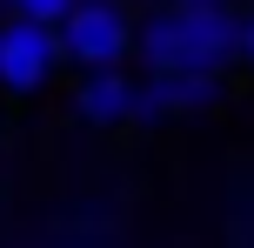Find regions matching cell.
Segmentation results:
<instances>
[{"label":"cell","instance_id":"obj_2","mask_svg":"<svg viewBox=\"0 0 254 248\" xmlns=\"http://www.w3.org/2000/svg\"><path fill=\"white\" fill-rule=\"evenodd\" d=\"M61 61H67L61 54V27L27 20V13H13V20L0 27V94H13V101L40 94Z\"/></svg>","mask_w":254,"mask_h":248},{"label":"cell","instance_id":"obj_6","mask_svg":"<svg viewBox=\"0 0 254 248\" xmlns=\"http://www.w3.org/2000/svg\"><path fill=\"white\" fill-rule=\"evenodd\" d=\"M74 7H80V0H13V13H27V20H47V27H61Z\"/></svg>","mask_w":254,"mask_h":248},{"label":"cell","instance_id":"obj_5","mask_svg":"<svg viewBox=\"0 0 254 248\" xmlns=\"http://www.w3.org/2000/svg\"><path fill=\"white\" fill-rule=\"evenodd\" d=\"M74 107L94 128H127V121H140V81H127L121 67H87Z\"/></svg>","mask_w":254,"mask_h":248},{"label":"cell","instance_id":"obj_7","mask_svg":"<svg viewBox=\"0 0 254 248\" xmlns=\"http://www.w3.org/2000/svg\"><path fill=\"white\" fill-rule=\"evenodd\" d=\"M241 61L254 67V13H248V20H241Z\"/></svg>","mask_w":254,"mask_h":248},{"label":"cell","instance_id":"obj_4","mask_svg":"<svg viewBox=\"0 0 254 248\" xmlns=\"http://www.w3.org/2000/svg\"><path fill=\"white\" fill-rule=\"evenodd\" d=\"M214 101H221V74H207V67H147V81H140V121L201 114Z\"/></svg>","mask_w":254,"mask_h":248},{"label":"cell","instance_id":"obj_3","mask_svg":"<svg viewBox=\"0 0 254 248\" xmlns=\"http://www.w3.org/2000/svg\"><path fill=\"white\" fill-rule=\"evenodd\" d=\"M134 40L140 34L127 27V13L114 7V0H80V7L61 20V54L74 67H121Z\"/></svg>","mask_w":254,"mask_h":248},{"label":"cell","instance_id":"obj_1","mask_svg":"<svg viewBox=\"0 0 254 248\" xmlns=\"http://www.w3.org/2000/svg\"><path fill=\"white\" fill-rule=\"evenodd\" d=\"M147 54V67H221L241 54V20L228 13V0H167L134 40Z\"/></svg>","mask_w":254,"mask_h":248},{"label":"cell","instance_id":"obj_8","mask_svg":"<svg viewBox=\"0 0 254 248\" xmlns=\"http://www.w3.org/2000/svg\"><path fill=\"white\" fill-rule=\"evenodd\" d=\"M7 7H13V0H7Z\"/></svg>","mask_w":254,"mask_h":248}]
</instances>
